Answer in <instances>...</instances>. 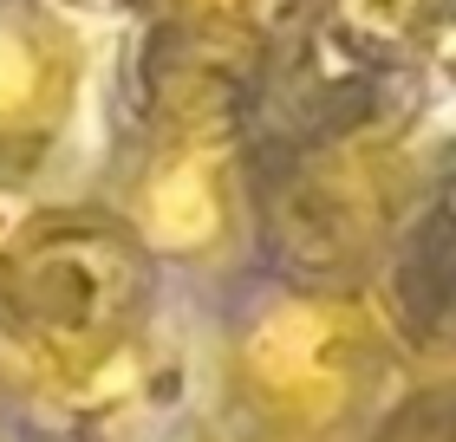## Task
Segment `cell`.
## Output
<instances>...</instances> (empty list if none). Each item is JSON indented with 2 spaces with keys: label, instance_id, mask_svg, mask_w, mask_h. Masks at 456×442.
<instances>
[{
  "label": "cell",
  "instance_id": "cell-1",
  "mask_svg": "<svg viewBox=\"0 0 456 442\" xmlns=\"http://www.w3.org/2000/svg\"><path fill=\"white\" fill-rule=\"evenodd\" d=\"M143 312V247L118 221L46 215L0 247V325L53 377H86Z\"/></svg>",
  "mask_w": 456,
  "mask_h": 442
},
{
  "label": "cell",
  "instance_id": "cell-2",
  "mask_svg": "<svg viewBox=\"0 0 456 442\" xmlns=\"http://www.w3.org/2000/svg\"><path fill=\"white\" fill-rule=\"evenodd\" d=\"M352 351H359V319L326 300H287L248 332L241 371L255 397L281 416H326L339 410Z\"/></svg>",
  "mask_w": 456,
  "mask_h": 442
},
{
  "label": "cell",
  "instance_id": "cell-3",
  "mask_svg": "<svg viewBox=\"0 0 456 442\" xmlns=\"http://www.w3.org/2000/svg\"><path fill=\"white\" fill-rule=\"evenodd\" d=\"M228 27H183V39L157 52L151 66V85L163 117L183 124V131H222L235 117V98H241V46L222 39Z\"/></svg>",
  "mask_w": 456,
  "mask_h": 442
},
{
  "label": "cell",
  "instance_id": "cell-4",
  "mask_svg": "<svg viewBox=\"0 0 456 442\" xmlns=\"http://www.w3.org/2000/svg\"><path fill=\"white\" fill-rule=\"evenodd\" d=\"M222 235V182L209 157H183L170 170H157L143 189V241L170 247V254H190V247H209Z\"/></svg>",
  "mask_w": 456,
  "mask_h": 442
},
{
  "label": "cell",
  "instance_id": "cell-5",
  "mask_svg": "<svg viewBox=\"0 0 456 442\" xmlns=\"http://www.w3.org/2000/svg\"><path fill=\"white\" fill-rule=\"evenodd\" d=\"M59 98V59L27 27H0V131L39 124Z\"/></svg>",
  "mask_w": 456,
  "mask_h": 442
},
{
  "label": "cell",
  "instance_id": "cell-6",
  "mask_svg": "<svg viewBox=\"0 0 456 442\" xmlns=\"http://www.w3.org/2000/svg\"><path fill=\"white\" fill-rule=\"evenodd\" d=\"M333 13L352 33L379 39V46H398V39H418L437 27L450 13V0H333Z\"/></svg>",
  "mask_w": 456,
  "mask_h": 442
},
{
  "label": "cell",
  "instance_id": "cell-7",
  "mask_svg": "<svg viewBox=\"0 0 456 442\" xmlns=\"http://www.w3.org/2000/svg\"><path fill=\"white\" fill-rule=\"evenodd\" d=\"M157 7H176V13H235L241 0H157Z\"/></svg>",
  "mask_w": 456,
  "mask_h": 442
},
{
  "label": "cell",
  "instance_id": "cell-8",
  "mask_svg": "<svg viewBox=\"0 0 456 442\" xmlns=\"http://www.w3.org/2000/svg\"><path fill=\"white\" fill-rule=\"evenodd\" d=\"M72 7H98V0H72Z\"/></svg>",
  "mask_w": 456,
  "mask_h": 442
}]
</instances>
